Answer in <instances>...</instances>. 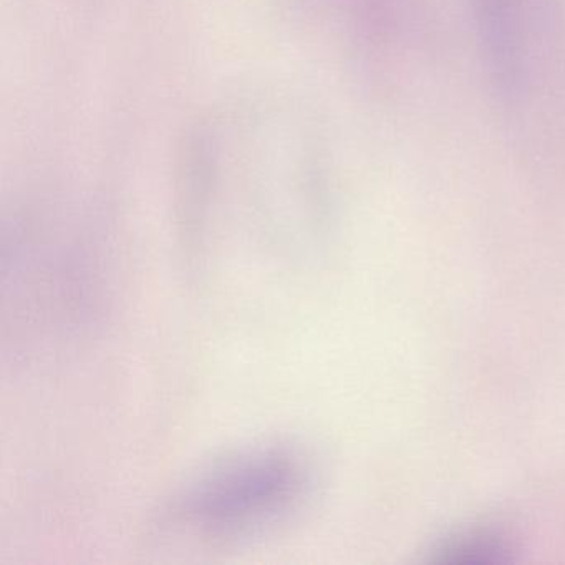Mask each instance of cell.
<instances>
[{
    "label": "cell",
    "mask_w": 565,
    "mask_h": 565,
    "mask_svg": "<svg viewBox=\"0 0 565 565\" xmlns=\"http://www.w3.org/2000/svg\"><path fill=\"white\" fill-rule=\"evenodd\" d=\"M317 489L302 446L266 439L234 449L181 482L153 522L158 539L224 548L253 544L296 522Z\"/></svg>",
    "instance_id": "cell-1"
},
{
    "label": "cell",
    "mask_w": 565,
    "mask_h": 565,
    "mask_svg": "<svg viewBox=\"0 0 565 565\" xmlns=\"http://www.w3.org/2000/svg\"><path fill=\"white\" fill-rule=\"evenodd\" d=\"M489 94L527 148L565 137V0H465Z\"/></svg>",
    "instance_id": "cell-2"
},
{
    "label": "cell",
    "mask_w": 565,
    "mask_h": 565,
    "mask_svg": "<svg viewBox=\"0 0 565 565\" xmlns=\"http://www.w3.org/2000/svg\"><path fill=\"white\" fill-rule=\"evenodd\" d=\"M359 51L366 55H398L418 24L419 0H316Z\"/></svg>",
    "instance_id": "cell-3"
}]
</instances>
